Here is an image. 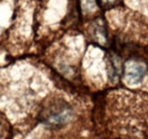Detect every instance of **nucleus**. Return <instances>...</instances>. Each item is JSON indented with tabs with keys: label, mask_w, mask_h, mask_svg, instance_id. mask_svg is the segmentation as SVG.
I'll list each match as a JSON object with an SVG mask.
<instances>
[{
	"label": "nucleus",
	"mask_w": 148,
	"mask_h": 139,
	"mask_svg": "<svg viewBox=\"0 0 148 139\" xmlns=\"http://www.w3.org/2000/svg\"><path fill=\"white\" fill-rule=\"evenodd\" d=\"M147 73V66L137 59H129L123 67L124 81L130 86L139 85Z\"/></svg>",
	"instance_id": "2"
},
{
	"label": "nucleus",
	"mask_w": 148,
	"mask_h": 139,
	"mask_svg": "<svg viewBox=\"0 0 148 139\" xmlns=\"http://www.w3.org/2000/svg\"><path fill=\"white\" fill-rule=\"evenodd\" d=\"M116 0H101V2H104V3H113Z\"/></svg>",
	"instance_id": "4"
},
{
	"label": "nucleus",
	"mask_w": 148,
	"mask_h": 139,
	"mask_svg": "<svg viewBox=\"0 0 148 139\" xmlns=\"http://www.w3.org/2000/svg\"><path fill=\"white\" fill-rule=\"evenodd\" d=\"M121 73V67H120V62L116 59L115 56H110L108 58V74L113 81L117 80Z\"/></svg>",
	"instance_id": "3"
},
{
	"label": "nucleus",
	"mask_w": 148,
	"mask_h": 139,
	"mask_svg": "<svg viewBox=\"0 0 148 139\" xmlns=\"http://www.w3.org/2000/svg\"><path fill=\"white\" fill-rule=\"evenodd\" d=\"M72 116V108L66 102L55 100L47 105L41 112V120L50 127H60Z\"/></svg>",
	"instance_id": "1"
}]
</instances>
